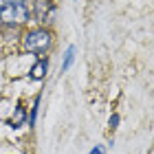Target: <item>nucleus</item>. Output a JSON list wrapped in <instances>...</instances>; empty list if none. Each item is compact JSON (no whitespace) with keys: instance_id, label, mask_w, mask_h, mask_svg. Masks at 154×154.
Returning a JSON list of instances; mask_svg holds the SVG:
<instances>
[{"instance_id":"f257e3e1","label":"nucleus","mask_w":154,"mask_h":154,"mask_svg":"<svg viewBox=\"0 0 154 154\" xmlns=\"http://www.w3.org/2000/svg\"><path fill=\"white\" fill-rule=\"evenodd\" d=\"M29 18H31V11L22 2H5L0 7V22L2 24L18 26V24L29 22Z\"/></svg>"},{"instance_id":"f03ea898","label":"nucleus","mask_w":154,"mask_h":154,"mask_svg":"<svg viewBox=\"0 0 154 154\" xmlns=\"http://www.w3.org/2000/svg\"><path fill=\"white\" fill-rule=\"evenodd\" d=\"M51 46V33L46 29H31L24 35V48L29 53H44L46 48Z\"/></svg>"},{"instance_id":"7ed1b4c3","label":"nucleus","mask_w":154,"mask_h":154,"mask_svg":"<svg viewBox=\"0 0 154 154\" xmlns=\"http://www.w3.org/2000/svg\"><path fill=\"white\" fill-rule=\"evenodd\" d=\"M7 121H9V125L13 130H20L24 123H29V110H26L24 103H16V108H13V112Z\"/></svg>"},{"instance_id":"20e7f679","label":"nucleus","mask_w":154,"mask_h":154,"mask_svg":"<svg viewBox=\"0 0 154 154\" xmlns=\"http://www.w3.org/2000/svg\"><path fill=\"white\" fill-rule=\"evenodd\" d=\"M46 68H48V62H46V60H38L35 64L31 66V73H29V77H31V79H44Z\"/></svg>"},{"instance_id":"39448f33","label":"nucleus","mask_w":154,"mask_h":154,"mask_svg":"<svg viewBox=\"0 0 154 154\" xmlns=\"http://www.w3.org/2000/svg\"><path fill=\"white\" fill-rule=\"evenodd\" d=\"M55 9L48 2H42V5H38V11H35V18L40 20V22H51V13H53Z\"/></svg>"},{"instance_id":"423d86ee","label":"nucleus","mask_w":154,"mask_h":154,"mask_svg":"<svg viewBox=\"0 0 154 154\" xmlns=\"http://www.w3.org/2000/svg\"><path fill=\"white\" fill-rule=\"evenodd\" d=\"M40 99H42V95H38L35 99H33V106H31V115H29V125H31V128H35V123H38V110H40Z\"/></svg>"},{"instance_id":"0eeeda50","label":"nucleus","mask_w":154,"mask_h":154,"mask_svg":"<svg viewBox=\"0 0 154 154\" xmlns=\"http://www.w3.org/2000/svg\"><path fill=\"white\" fill-rule=\"evenodd\" d=\"M73 57H75V46H68L66 48V55H64V66H62V71H68V68H71Z\"/></svg>"},{"instance_id":"6e6552de","label":"nucleus","mask_w":154,"mask_h":154,"mask_svg":"<svg viewBox=\"0 0 154 154\" xmlns=\"http://www.w3.org/2000/svg\"><path fill=\"white\" fill-rule=\"evenodd\" d=\"M119 121H121V119H119V115H112V117L108 119V128H110V130H115L117 125H119Z\"/></svg>"},{"instance_id":"1a4fd4ad","label":"nucleus","mask_w":154,"mask_h":154,"mask_svg":"<svg viewBox=\"0 0 154 154\" xmlns=\"http://www.w3.org/2000/svg\"><path fill=\"white\" fill-rule=\"evenodd\" d=\"M88 154H106V148H103V145H95Z\"/></svg>"},{"instance_id":"9d476101","label":"nucleus","mask_w":154,"mask_h":154,"mask_svg":"<svg viewBox=\"0 0 154 154\" xmlns=\"http://www.w3.org/2000/svg\"><path fill=\"white\" fill-rule=\"evenodd\" d=\"M9 2H22V0H9Z\"/></svg>"},{"instance_id":"9b49d317","label":"nucleus","mask_w":154,"mask_h":154,"mask_svg":"<svg viewBox=\"0 0 154 154\" xmlns=\"http://www.w3.org/2000/svg\"><path fill=\"white\" fill-rule=\"evenodd\" d=\"M150 154H154V148H152V152H150Z\"/></svg>"}]
</instances>
